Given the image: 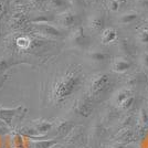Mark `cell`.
Segmentation results:
<instances>
[{
    "instance_id": "6da1fadb",
    "label": "cell",
    "mask_w": 148,
    "mask_h": 148,
    "mask_svg": "<svg viewBox=\"0 0 148 148\" xmlns=\"http://www.w3.org/2000/svg\"><path fill=\"white\" fill-rule=\"evenodd\" d=\"M82 75L81 71L75 68L68 69L60 76L56 77L50 88L51 101L60 104L69 99L81 85Z\"/></svg>"
},
{
    "instance_id": "7a4b0ae2",
    "label": "cell",
    "mask_w": 148,
    "mask_h": 148,
    "mask_svg": "<svg viewBox=\"0 0 148 148\" xmlns=\"http://www.w3.org/2000/svg\"><path fill=\"white\" fill-rule=\"evenodd\" d=\"M108 84H110V76L107 74L99 73L94 75L91 80L90 86H88L90 94L93 96L102 94L108 87Z\"/></svg>"
},
{
    "instance_id": "3957f363",
    "label": "cell",
    "mask_w": 148,
    "mask_h": 148,
    "mask_svg": "<svg viewBox=\"0 0 148 148\" xmlns=\"http://www.w3.org/2000/svg\"><path fill=\"white\" fill-rule=\"evenodd\" d=\"M79 16L74 10L70 9L64 12L59 13L58 18H56V22L59 27L64 28V29H71V28H75L77 23H79Z\"/></svg>"
},
{
    "instance_id": "277c9868",
    "label": "cell",
    "mask_w": 148,
    "mask_h": 148,
    "mask_svg": "<svg viewBox=\"0 0 148 148\" xmlns=\"http://www.w3.org/2000/svg\"><path fill=\"white\" fill-rule=\"evenodd\" d=\"M34 25V29L40 34H42L47 38H61L63 36V32L60 29V27L52 25L51 22H47V23H37Z\"/></svg>"
},
{
    "instance_id": "5b68a950",
    "label": "cell",
    "mask_w": 148,
    "mask_h": 148,
    "mask_svg": "<svg viewBox=\"0 0 148 148\" xmlns=\"http://www.w3.org/2000/svg\"><path fill=\"white\" fill-rule=\"evenodd\" d=\"M70 42L79 48H83L88 43V36L83 27H75L74 30L70 34Z\"/></svg>"
},
{
    "instance_id": "8992f818",
    "label": "cell",
    "mask_w": 148,
    "mask_h": 148,
    "mask_svg": "<svg viewBox=\"0 0 148 148\" xmlns=\"http://www.w3.org/2000/svg\"><path fill=\"white\" fill-rule=\"evenodd\" d=\"M105 25L104 13L102 11H95L90 14L87 19V28L92 32H99L103 31Z\"/></svg>"
},
{
    "instance_id": "52a82bcc",
    "label": "cell",
    "mask_w": 148,
    "mask_h": 148,
    "mask_svg": "<svg viewBox=\"0 0 148 148\" xmlns=\"http://www.w3.org/2000/svg\"><path fill=\"white\" fill-rule=\"evenodd\" d=\"M21 108H22V106L13 107V108L0 107V122L7 124V125H11L14 116L20 112Z\"/></svg>"
},
{
    "instance_id": "ba28073f",
    "label": "cell",
    "mask_w": 148,
    "mask_h": 148,
    "mask_svg": "<svg viewBox=\"0 0 148 148\" xmlns=\"http://www.w3.org/2000/svg\"><path fill=\"white\" fill-rule=\"evenodd\" d=\"M48 5L52 10L59 13L72 9V5H71L70 0H49Z\"/></svg>"
},
{
    "instance_id": "9c48e42d",
    "label": "cell",
    "mask_w": 148,
    "mask_h": 148,
    "mask_svg": "<svg viewBox=\"0 0 148 148\" xmlns=\"http://www.w3.org/2000/svg\"><path fill=\"white\" fill-rule=\"evenodd\" d=\"M112 68L117 73H124L130 68V62L126 58H116L112 63Z\"/></svg>"
},
{
    "instance_id": "30bf717a",
    "label": "cell",
    "mask_w": 148,
    "mask_h": 148,
    "mask_svg": "<svg viewBox=\"0 0 148 148\" xmlns=\"http://www.w3.org/2000/svg\"><path fill=\"white\" fill-rule=\"evenodd\" d=\"M53 127V123L51 122H48V121H37L34 125H33V130L36 132V134L38 136H42L45 135L49 130H52Z\"/></svg>"
},
{
    "instance_id": "8fae6325",
    "label": "cell",
    "mask_w": 148,
    "mask_h": 148,
    "mask_svg": "<svg viewBox=\"0 0 148 148\" xmlns=\"http://www.w3.org/2000/svg\"><path fill=\"white\" fill-rule=\"evenodd\" d=\"M117 39V31L113 28H106L102 31V34H101V40H102V43L104 44H110L112 42H114L115 40Z\"/></svg>"
},
{
    "instance_id": "7c38bea8",
    "label": "cell",
    "mask_w": 148,
    "mask_h": 148,
    "mask_svg": "<svg viewBox=\"0 0 148 148\" xmlns=\"http://www.w3.org/2000/svg\"><path fill=\"white\" fill-rule=\"evenodd\" d=\"M138 18H139V13L134 11V10H130V11H126V12L122 13L118 18V21L123 25H130V23L135 22Z\"/></svg>"
},
{
    "instance_id": "4fadbf2b",
    "label": "cell",
    "mask_w": 148,
    "mask_h": 148,
    "mask_svg": "<svg viewBox=\"0 0 148 148\" xmlns=\"http://www.w3.org/2000/svg\"><path fill=\"white\" fill-rule=\"evenodd\" d=\"M88 58L92 60L93 62H97V63H102V62L107 61L110 59V56L102 51V50H95V51H92L88 53Z\"/></svg>"
},
{
    "instance_id": "5bb4252c",
    "label": "cell",
    "mask_w": 148,
    "mask_h": 148,
    "mask_svg": "<svg viewBox=\"0 0 148 148\" xmlns=\"http://www.w3.org/2000/svg\"><path fill=\"white\" fill-rule=\"evenodd\" d=\"M27 22V18L25 14L22 12H17L14 13L11 19H10V25L12 28H20Z\"/></svg>"
},
{
    "instance_id": "9a60e30c",
    "label": "cell",
    "mask_w": 148,
    "mask_h": 148,
    "mask_svg": "<svg viewBox=\"0 0 148 148\" xmlns=\"http://www.w3.org/2000/svg\"><path fill=\"white\" fill-rule=\"evenodd\" d=\"M56 140H30V148H52Z\"/></svg>"
},
{
    "instance_id": "2e32d148",
    "label": "cell",
    "mask_w": 148,
    "mask_h": 148,
    "mask_svg": "<svg viewBox=\"0 0 148 148\" xmlns=\"http://www.w3.org/2000/svg\"><path fill=\"white\" fill-rule=\"evenodd\" d=\"M31 41L30 39L28 37H19L17 40H16V44H17V47L20 48V49H27V48H29V45L31 44Z\"/></svg>"
},
{
    "instance_id": "e0dca14e",
    "label": "cell",
    "mask_w": 148,
    "mask_h": 148,
    "mask_svg": "<svg viewBox=\"0 0 148 148\" xmlns=\"http://www.w3.org/2000/svg\"><path fill=\"white\" fill-rule=\"evenodd\" d=\"M11 59H6V58H0V73L5 72L6 70L10 68L12 65Z\"/></svg>"
},
{
    "instance_id": "ac0fdd59",
    "label": "cell",
    "mask_w": 148,
    "mask_h": 148,
    "mask_svg": "<svg viewBox=\"0 0 148 148\" xmlns=\"http://www.w3.org/2000/svg\"><path fill=\"white\" fill-rule=\"evenodd\" d=\"M137 38H138L139 42H142V43H144V44H147L148 43V30L143 29L142 31H139Z\"/></svg>"
},
{
    "instance_id": "d6986e66",
    "label": "cell",
    "mask_w": 148,
    "mask_h": 148,
    "mask_svg": "<svg viewBox=\"0 0 148 148\" xmlns=\"http://www.w3.org/2000/svg\"><path fill=\"white\" fill-rule=\"evenodd\" d=\"M107 7L112 12H117L119 9V2L116 0H107Z\"/></svg>"
},
{
    "instance_id": "ffe728a7",
    "label": "cell",
    "mask_w": 148,
    "mask_h": 148,
    "mask_svg": "<svg viewBox=\"0 0 148 148\" xmlns=\"http://www.w3.org/2000/svg\"><path fill=\"white\" fill-rule=\"evenodd\" d=\"M12 146L13 148H22V139L20 134H16L12 137Z\"/></svg>"
},
{
    "instance_id": "44dd1931",
    "label": "cell",
    "mask_w": 148,
    "mask_h": 148,
    "mask_svg": "<svg viewBox=\"0 0 148 148\" xmlns=\"http://www.w3.org/2000/svg\"><path fill=\"white\" fill-rule=\"evenodd\" d=\"M140 63H142L143 68L148 70V53H143L140 56Z\"/></svg>"
},
{
    "instance_id": "7402d4cb",
    "label": "cell",
    "mask_w": 148,
    "mask_h": 148,
    "mask_svg": "<svg viewBox=\"0 0 148 148\" xmlns=\"http://www.w3.org/2000/svg\"><path fill=\"white\" fill-rule=\"evenodd\" d=\"M70 2H71L72 7L73 6L84 7V5H85V1H84V0H70Z\"/></svg>"
},
{
    "instance_id": "603a6c76",
    "label": "cell",
    "mask_w": 148,
    "mask_h": 148,
    "mask_svg": "<svg viewBox=\"0 0 148 148\" xmlns=\"http://www.w3.org/2000/svg\"><path fill=\"white\" fill-rule=\"evenodd\" d=\"M137 5L142 7L143 9L148 10V0H137Z\"/></svg>"
},
{
    "instance_id": "cb8c5ba5",
    "label": "cell",
    "mask_w": 148,
    "mask_h": 148,
    "mask_svg": "<svg viewBox=\"0 0 148 148\" xmlns=\"http://www.w3.org/2000/svg\"><path fill=\"white\" fill-rule=\"evenodd\" d=\"M28 1L30 2L31 5H33V6H39V5L42 3L43 0H28Z\"/></svg>"
},
{
    "instance_id": "d4e9b609",
    "label": "cell",
    "mask_w": 148,
    "mask_h": 148,
    "mask_svg": "<svg viewBox=\"0 0 148 148\" xmlns=\"http://www.w3.org/2000/svg\"><path fill=\"white\" fill-rule=\"evenodd\" d=\"M22 2H23V0H11V3L13 6H20V5H22Z\"/></svg>"
},
{
    "instance_id": "484cf974",
    "label": "cell",
    "mask_w": 148,
    "mask_h": 148,
    "mask_svg": "<svg viewBox=\"0 0 148 148\" xmlns=\"http://www.w3.org/2000/svg\"><path fill=\"white\" fill-rule=\"evenodd\" d=\"M3 10H5V7H3V2L2 0H0V16L3 13Z\"/></svg>"
},
{
    "instance_id": "4316f807",
    "label": "cell",
    "mask_w": 148,
    "mask_h": 148,
    "mask_svg": "<svg viewBox=\"0 0 148 148\" xmlns=\"http://www.w3.org/2000/svg\"><path fill=\"white\" fill-rule=\"evenodd\" d=\"M116 1H118V2H121V1H122V0H116Z\"/></svg>"
},
{
    "instance_id": "83f0119b",
    "label": "cell",
    "mask_w": 148,
    "mask_h": 148,
    "mask_svg": "<svg viewBox=\"0 0 148 148\" xmlns=\"http://www.w3.org/2000/svg\"><path fill=\"white\" fill-rule=\"evenodd\" d=\"M58 148H64V147H58Z\"/></svg>"
},
{
    "instance_id": "f1b7e54d",
    "label": "cell",
    "mask_w": 148,
    "mask_h": 148,
    "mask_svg": "<svg viewBox=\"0 0 148 148\" xmlns=\"http://www.w3.org/2000/svg\"><path fill=\"white\" fill-rule=\"evenodd\" d=\"M146 23H147V25H148V20H147V22H146Z\"/></svg>"
},
{
    "instance_id": "f546056e",
    "label": "cell",
    "mask_w": 148,
    "mask_h": 148,
    "mask_svg": "<svg viewBox=\"0 0 148 148\" xmlns=\"http://www.w3.org/2000/svg\"><path fill=\"white\" fill-rule=\"evenodd\" d=\"M122 1H125V0H122Z\"/></svg>"
},
{
    "instance_id": "4dcf8cb0",
    "label": "cell",
    "mask_w": 148,
    "mask_h": 148,
    "mask_svg": "<svg viewBox=\"0 0 148 148\" xmlns=\"http://www.w3.org/2000/svg\"><path fill=\"white\" fill-rule=\"evenodd\" d=\"M95 1H97V0H95Z\"/></svg>"
}]
</instances>
